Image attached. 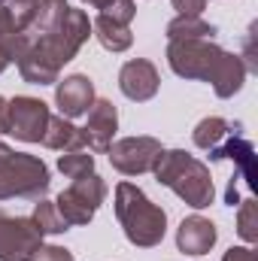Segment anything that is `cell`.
Segmentation results:
<instances>
[{
	"label": "cell",
	"instance_id": "cell-1",
	"mask_svg": "<svg viewBox=\"0 0 258 261\" xmlns=\"http://www.w3.org/2000/svg\"><path fill=\"white\" fill-rule=\"evenodd\" d=\"M155 179L170 189L179 200H186L192 210H207L216 197V186L210 176V167L197 161L186 149H164L152 167Z\"/></svg>",
	"mask_w": 258,
	"mask_h": 261
},
{
	"label": "cell",
	"instance_id": "cell-2",
	"mask_svg": "<svg viewBox=\"0 0 258 261\" xmlns=\"http://www.w3.org/2000/svg\"><path fill=\"white\" fill-rule=\"evenodd\" d=\"M116 219L128 237V243L140 249H152L164 240L167 234V213L152 203L137 189L134 182H119L116 186Z\"/></svg>",
	"mask_w": 258,
	"mask_h": 261
},
{
	"label": "cell",
	"instance_id": "cell-3",
	"mask_svg": "<svg viewBox=\"0 0 258 261\" xmlns=\"http://www.w3.org/2000/svg\"><path fill=\"white\" fill-rule=\"evenodd\" d=\"M49 182L52 179L43 158L15 152L0 143V200H12V197L40 200L49 192Z\"/></svg>",
	"mask_w": 258,
	"mask_h": 261
},
{
	"label": "cell",
	"instance_id": "cell-4",
	"mask_svg": "<svg viewBox=\"0 0 258 261\" xmlns=\"http://www.w3.org/2000/svg\"><path fill=\"white\" fill-rule=\"evenodd\" d=\"M222 52L225 49H219L213 40H173L167 43V64L183 79L210 82Z\"/></svg>",
	"mask_w": 258,
	"mask_h": 261
},
{
	"label": "cell",
	"instance_id": "cell-5",
	"mask_svg": "<svg viewBox=\"0 0 258 261\" xmlns=\"http://www.w3.org/2000/svg\"><path fill=\"white\" fill-rule=\"evenodd\" d=\"M49 107L40 100V97H28V94H18L12 100H6V110H3V122L0 130L21 140V143H40L46 125H49Z\"/></svg>",
	"mask_w": 258,
	"mask_h": 261
},
{
	"label": "cell",
	"instance_id": "cell-6",
	"mask_svg": "<svg viewBox=\"0 0 258 261\" xmlns=\"http://www.w3.org/2000/svg\"><path fill=\"white\" fill-rule=\"evenodd\" d=\"M107 197V182L97 173H88L82 179H73V186H67L64 192L58 195L55 206L58 213L67 219V225H88L97 213V206Z\"/></svg>",
	"mask_w": 258,
	"mask_h": 261
},
{
	"label": "cell",
	"instance_id": "cell-7",
	"mask_svg": "<svg viewBox=\"0 0 258 261\" xmlns=\"http://www.w3.org/2000/svg\"><path fill=\"white\" fill-rule=\"evenodd\" d=\"M40 246L43 234L31 219L0 210V261H34Z\"/></svg>",
	"mask_w": 258,
	"mask_h": 261
},
{
	"label": "cell",
	"instance_id": "cell-8",
	"mask_svg": "<svg viewBox=\"0 0 258 261\" xmlns=\"http://www.w3.org/2000/svg\"><path fill=\"white\" fill-rule=\"evenodd\" d=\"M164 152L161 140L155 137H125V140H116L107 155H110V164L125 173V176H140V173H152L158 155Z\"/></svg>",
	"mask_w": 258,
	"mask_h": 261
},
{
	"label": "cell",
	"instance_id": "cell-9",
	"mask_svg": "<svg viewBox=\"0 0 258 261\" xmlns=\"http://www.w3.org/2000/svg\"><path fill=\"white\" fill-rule=\"evenodd\" d=\"M210 161H234L237 170H240V179L246 182V189L252 192L258 182V155H255V146L240 134H228L216 149H210Z\"/></svg>",
	"mask_w": 258,
	"mask_h": 261
},
{
	"label": "cell",
	"instance_id": "cell-10",
	"mask_svg": "<svg viewBox=\"0 0 258 261\" xmlns=\"http://www.w3.org/2000/svg\"><path fill=\"white\" fill-rule=\"evenodd\" d=\"M158 85H161V76H158V67L146 58H134L125 61L119 70V88L128 100L137 103H146L158 94Z\"/></svg>",
	"mask_w": 258,
	"mask_h": 261
},
{
	"label": "cell",
	"instance_id": "cell-11",
	"mask_svg": "<svg viewBox=\"0 0 258 261\" xmlns=\"http://www.w3.org/2000/svg\"><path fill=\"white\" fill-rule=\"evenodd\" d=\"M85 116H88V125L82 128L85 146L94 149V152H107L113 146L116 130H119V110H116V103L107 100V97H100V100L91 103V110Z\"/></svg>",
	"mask_w": 258,
	"mask_h": 261
},
{
	"label": "cell",
	"instance_id": "cell-12",
	"mask_svg": "<svg viewBox=\"0 0 258 261\" xmlns=\"http://www.w3.org/2000/svg\"><path fill=\"white\" fill-rule=\"evenodd\" d=\"M94 82L82 73H73L55 82V107L61 110L64 119H79L91 110L94 103Z\"/></svg>",
	"mask_w": 258,
	"mask_h": 261
},
{
	"label": "cell",
	"instance_id": "cell-13",
	"mask_svg": "<svg viewBox=\"0 0 258 261\" xmlns=\"http://www.w3.org/2000/svg\"><path fill=\"white\" fill-rule=\"evenodd\" d=\"M216 240H219V231H216V225H213L210 219H203V216H189V219H183L179 228H176V246H179V252H186V255H207V252L216 246Z\"/></svg>",
	"mask_w": 258,
	"mask_h": 261
},
{
	"label": "cell",
	"instance_id": "cell-14",
	"mask_svg": "<svg viewBox=\"0 0 258 261\" xmlns=\"http://www.w3.org/2000/svg\"><path fill=\"white\" fill-rule=\"evenodd\" d=\"M243 82H246V64H243V58L234 55V52H222V58L216 64V73L210 79L216 97H222V100L234 97L243 88Z\"/></svg>",
	"mask_w": 258,
	"mask_h": 261
},
{
	"label": "cell",
	"instance_id": "cell-15",
	"mask_svg": "<svg viewBox=\"0 0 258 261\" xmlns=\"http://www.w3.org/2000/svg\"><path fill=\"white\" fill-rule=\"evenodd\" d=\"M40 143L49 146V149H58V152H76V149L85 146L82 128H76L64 116H49V125H46V134H43Z\"/></svg>",
	"mask_w": 258,
	"mask_h": 261
},
{
	"label": "cell",
	"instance_id": "cell-16",
	"mask_svg": "<svg viewBox=\"0 0 258 261\" xmlns=\"http://www.w3.org/2000/svg\"><path fill=\"white\" fill-rule=\"evenodd\" d=\"M91 34L97 37V43L107 49V52H128L131 43H134V34H131L128 24H119L107 15H97L91 21Z\"/></svg>",
	"mask_w": 258,
	"mask_h": 261
},
{
	"label": "cell",
	"instance_id": "cell-17",
	"mask_svg": "<svg viewBox=\"0 0 258 261\" xmlns=\"http://www.w3.org/2000/svg\"><path fill=\"white\" fill-rule=\"evenodd\" d=\"M234 130H240V125H231V122H225V119H219V116H210V119H200L192 130V140L197 149H203V152H210V149H216L228 134H234Z\"/></svg>",
	"mask_w": 258,
	"mask_h": 261
},
{
	"label": "cell",
	"instance_id": "cell-18",
	"mask_svg": "<svg viewBox=\"0 0 258 261\" xmlns=\"http://www.w3.org/2000/svg\"><path fill=\"white\" fill-rule=\"evenodd\" d=\"M216 37V24L203 21L200 15H176L167 24V40H213Z\"/></svg>",
	"mask_w": 258,
	"mask_h": 261
},
{
	"label": "cell",
	"instance_id": "cell-19",
	"mask_svg": "<svg viewBox=\"0 0 258 261\" xmlns=\"http://www.w3.org/2000/svg\"><path fill=\"white\" fill-rule=\"evenodd\" d=\"M31 222L40 228V234H64V231H70V225H67L64 216L58 213V206L52 200H43V197L37 200Z\"/></svg>",
	"mask_w": 258,
	"mask_h": 261
},
{
	"label": "cell",
	"instance_id": "cell-20",
	"mask_svg": "<svg viewBox=\"0 0 258 261\" xmlns=\"http://www.w3.org/2000/svg\"><path fill=\"white\" fill-rule=\"evenodd\" d=\"M58 170L64 173L67 179H82L88 173H94V155L76 149V152H64L58 155Z\"/></svg>",
	"mask_w": 258,
	"mask_h": 261
},
{
	"label": "cell",
	"instance_id": "cell-21",
	"mask_svg": "<svg viewBox=\"0 0 258 261\" xmlns=\"http://www.w3.org/2000/svg\"><path fill=\"white\" fill-rule=\"evenodd\" d=\"M18 40H21V31H18V24H15V15H12L9 6L0 3V49L9 55V61H12V52H15Z\"/></svg>",
	"mask_w": 258,
	"mask_h": 261
},
{
	"label": "cell",
	"instance_id": "cell-22",
	"mask_svg": "<svg viewBox=\"0 0 258 261\" xmlns=\"http://www.w3.org/2000/svg\"><path fill=\"white\" fill-rule=\"evenodd\" d=\"M255 200L246 197L240 200V210H237V234L246 240V243H255L258 240V231H255Z\"/></svg>",
	"mask_w": 258,
	"mask_h": 261
},
{
	"label": "cell",
	"instance_id": "cell-23",
	"mask_svg": "<svg viewBox=\"0 0 258 261\" xmlns=\"http://www.w3.org/2000/svg\"><path fill=\"white\" fill-rule=\"evenodd\" d=\"M97 9H100V15H107V18H113L119 24H128V28H131V21H134V15H137L134 0H104Z\"/></svg>",
	"mask_w": 258,
	"mask_h": 261
},
{
	"label": "cell",
	"instance_id": "cell-24",
	"mask_svg": "<svg viewBox=\"0 0 258 261\" xmlns=\"http://www.w3.org/2000/svg\"><path fill=\"white\" fill-rule=\"evenodd\" d=\"M34 261H73V252L64 246H40Z\"/></svg>",
	"mask_w": 258,
	"mask_h": 261
},
{
	"label": "cell",
	"instance_id": "cell-25",
	"mask_svg": "<svg viewBox=\"0 0 258 261\" xmlns=\"http://www.w3.org/2000/svg\"><path fill=\"white\" fill-rule=\"evenodd\" d=\"M179 15H200L207 9V0H170Z\"/></svg>",
	"mask_w": 258,
	"mask_h": 261
},
{
	"label": "cell",
	"instance_id": "cell-26",
	"mask_svg": "<svg viewBox=\"0 0 258 261\" xmlns=\"http://www.w3.org/2000/svg\"><path fill=\"white\" fill-rule=\"evenodd\" d=\"M222 261H258V255L252 252V246H231Z\"/></svg>",
	"mask_w": 258,
	"mask_h": 261
},
{
	"label": "cell",
	"instance_id": "cell-27",
	"mask_svg": "<svg viewBox=\"0 0 258 261\" xmlns=\"http://www.w3.org/2000/svg\"><path fill=\"white\" fill-rule=\"evenodd\" d=\"M9 64H12V61H9V55H6V52L0 49V73H3V70H6Z\"/></svg>",
	"mask_w": 258,
	"mask_h": 261
},
{
	"label": "cell",
	"instance_id": "cell-28",
	"mask_svg": "<svg viewBox=\"0 0 258 261\" xmlns=\"http://www.w3.org/2000/svg\"><path fill=\"white\" fill-rule=\"evenodd\" d=\"M3 110H6V97H0V122H3ZM3 134V130H0Z\"/></svg>",
	"mask_w": 258,
	"mask_h": 261
},
{
	"label": "cell",
	"instance_id": "cell-29",
	"mask_svg": "<svg viewBox=\"0 0 258 261\" xmlns=\"http://www.w3.org/2000/svg\"><path fill=\"white\" fill-rule=\"evenodd\" d=\"M82 3H88V6H94V9H97V6H100L104 0H82Z\"/></svg>",
	"mask_w": 258,
	"mask_h": 261
},
{
	"label": "cell",
	"instance_id": "cell-30",
	"mask_svg": "<svg viewBox=\"0 0 258 261\" xmlns=\"http://www.w3.org/2000/svg\"><path fill=\"white\" fill-rule=\"evenodd\" d=\"M15 3H28V0H15Z\"/></svg>",
	"mask_w": 258,
	"mask_h": 261
}]
</instances>
